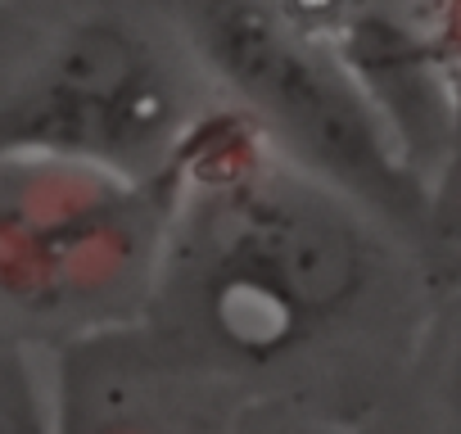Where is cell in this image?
Returning <instances> with one entry per match:
<instances>
[{
  "instance_id": "obj_3",
  "label": "cell",
  "mask_w": 461,
  "mask_h": 434,
  "mask_svg": "<svg viewBox=\"0 0 461 434\" xmlns=\"http://www.w3.org/2000/svg\"><path fill=\"white\" fill-rule=\"evenodd\" d=\"M172 176L0 154V330L59 353L140 326L154 299Z\"/></svg>"
},
{
  "instance_id": "obj_8",
  "label": "cell",
  "mask_w": 461,
  "mask_h": 434,
  "mask_svg": "<svg viewBox=\"0 0 461 434\" xmlns=\"http://www.w3.org/2000/svg\"><path fill=\"white\" fill-rule=\"evenodd\" d=\"M236 434H353V429H344L339 420L312 416V411L281 407V402H249Z\"/></svg>"
},
{
  "instance_id": "obj_2",
  "label": "cell",
  "mask_w": 461,
  "mask_h": 434,
  "mask_svg": "<svg viewBox=\"0 0 461 434\" xmlns=\"http://www.w3.org/2000/svg\"><path fill=\"white\" fill-rule=\"evenodd\" d=\"M217 109L172 0H0V154L167 181Z\"/></svg>"
},
{
  "instance_id": "obj_5",
  "label": "cell",
  "mask_w": 461,
  "mask_h": 434,
  "mask_svg": "<svg viewBox=\"0 0 461 434\" xmlns=\"http://www.w3.org/2000/svg\"><path fill=\"white\" fill-rule=\"evenodd\" d=\"M50 362L55 434H236L249 398L167 348L145 321Z\"/></svg>"
},
{
  "instance_id": "obj_1",
  "label": "cell",
  "mask_w": 461,
  "mask_h": 434,
  "mask_svg": "<svg viewBox=\"0 0 461 434\" xmlns=\"http://www.w3.org/2000/svg\"><path fill=\"white\" fill-rule=\"evenodd\" d=\"M411 249L221 104L172 167L145 326L249 402L348 420L389 398L425 326Z\"/></svg>"
},
{
  "instance_id": "obj_4",
  "label": "cell",
  "mask_w": 461,
  "mask_h": 434,
  "mask_svg": "<svg viewBox=\"0 0 461 434\" xmlns=\"http://www.w3.org/2000/svg\"><path fill=\"white\" fill-rule=\"evenodd\" d=\"M221 104L272 149L339 185L407 245L429 227V181L339 50L285 0H172Z\"/></svg>"
},
{
  "instance_id": "obj_6",
  "label": "cell",
  "mask_w": 461,
  "mask_h": 434,
  "mask_svg": "<svg viewBox=\"0 0 461 434\" xmlns=\"http://www.w3.org/2000/svg\"><path fill=\"white\" fill-rule=\"evenodd\" d=\"M389 398H398L393 434H461V285L447 299H429Z\"/></svg>"
},
{
  "instance_id": "obj_7",
  "label": "cell",
  "mask_w": 461,
  "mask_h": 434,
  "mask_svg": "<svg viewBox=\"0 0 461 434\" xmlns=\"http://www.w3.org/2000/svg\"><path fill=\"white\" fill-rule=\"evenodd\" d=\"M0 434H55L46 353L0 330Z\"/></svg>"
}]
</instances>
